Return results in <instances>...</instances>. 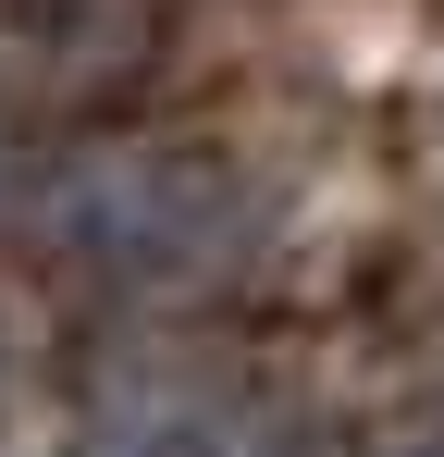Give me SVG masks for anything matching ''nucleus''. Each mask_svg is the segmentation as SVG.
<instances>
[{
	"mask_svg": "<svg viewBox=\"0 0 444 457\" xmlns=\"http://www.w3.org/2000/svg\"><path fill=\"white\" fill-rule=\"evenodd\" d=\"M210 198H222L210 161H185V149H86L50 173V235L99 285H160V272L210 260V235H222Z\"/></svg>",
	"mask_w": 444,
	"mask_h": 457,
	"instance_id": "f257e3e1",
	"label": "nucleus"
},
{
	"mask_svg": "<svg viewBox=\"0 0 444 457\" xmlns=\"http://www.w3.org/2000/svg\"><path fill=\"white\" fill-rule=\"evenodd\" d=\"M0 173H12V149H0Z\"/></svg>",
	"mask_w": 444,
	"mask_h": 457,
	"instance_id": "f03ea898",
	"label": "nucleus"
}]
</instances>
